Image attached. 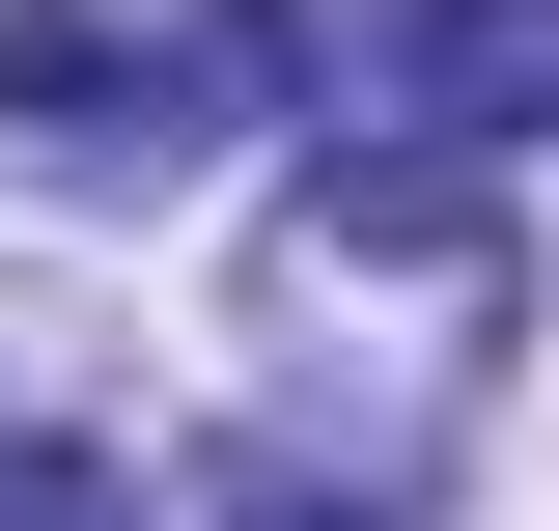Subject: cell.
Wrapping results in <instances>:
<instances>
[{"label": "cell", "mask_w": 559, "mask_h": 531, "mask_svg": "<svg viewBox=\"0 0 559 531\" xmlns=\"http://www.w3.org/2000/svg\"><path fill=\"white\" fill-rule=\"evenodd\" d=\"M0 140H28V168H168V140H197V57L112 28V0H0Z\"/></svg>", "instance_id": "obj_1"}, {"label": "cell", "mask_w": 559, "mask_h": 531, "mask_svg": "<svg viewBox=\"0 0 559 531\" xmlns=\"http://www.w3.org/2000/svg\"><path fill=\"white\" fill-rule=\"evenodd\" d=\"M0 531H112V475L84 448H0Z\"/></svg>", "instance_id": "obj_3"}, {"label": "cell", "mask_w": 559, "mask_h": 531, "mask_svg": "<svg viewBox=\"0 0 559 531\" xmlns=\"http://www.w3.org/2000/svg\"><path fill=\"white\" fill-rule=\"evenodd\" d=\"M280 531H308V504H280Z\"/></svg>", "instance_id": "obj_4"}, {"label": "cell", "mask_w": 559, "mask_h": 531, "mask_svg": "<svg viewBox=\"0 0 559 531\" xmlns=\"http://www.w3.org/2000/svg\"><path fill=\"white\" fill-rule=\"evenodd\" d=\"M392 140H559V0H392Z\"/></svg>", "instance_id": "obj_2"}]
</instances>
